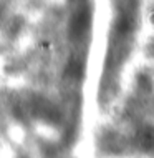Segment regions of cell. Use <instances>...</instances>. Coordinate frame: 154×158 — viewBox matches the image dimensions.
Wrapping results in <instances>:
<instances>
[{
  "mask_svg": "<svg viewBox=\"0 0 154 158\" xmlns=\"http://www.w3.org/2000/svg\"><path fill=\"white\" fill-rule=\"evenodd\" d=\"M138 143L141 150L151 152L154 150V127H143L138 131Z\"/></svg>",
  "mask_w": 154,
  "mask_h": 158,
  "instance_id": "6da1fadb",
  "label": "cell"
}]
</instances>
